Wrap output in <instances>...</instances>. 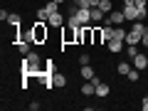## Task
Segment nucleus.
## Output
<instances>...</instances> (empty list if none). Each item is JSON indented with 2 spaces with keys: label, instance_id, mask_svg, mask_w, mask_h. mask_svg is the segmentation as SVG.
I'll list each match as a JSON object with an SVG mask.
<instances>
[{
  "label": "nucleus",
  "instance_id": "obj_1",
  "mask_svg": "<svg viewBox=\"0 0 148 111\" xmlns=\"http://www.w3.org/2000/svg\"><path fill=\"white\" fill-rule=\"evenodd\" d=\"M32 37H35V45H45L49 37V30H47V22L37 20L35 25H32Z\"/></svg>",
  "mask_w": 148,
  "mask_h": 111
},
{
  "label": "nucleus",
  "instance_id": "obj_2",
  "mask_svg": "<svg viewBox=\"0 0 148 111\" xmlns=\"http://www.w3.org/2000/svg\"><path fill=\"white\" fill-rule=\"evenodd\" d=\"M77 35H79V27L64 25V30H62V45H77Z\"/></svg>",
  "mask_w": 148,
  "mask_h": 111
},
{
  "label": "nucleus",
  "instance_id": "obj_3",
  "mask_svg": "<svg viewBox=\"0 0 148 111\" xmlns=\"http://www.w3.org/2000/svg\"><path fill=\"white\" fill-rule=\"evenodd\" d=\"M69 17H72V15H69ZM74 17L79 20V25H91V10H89V8H79V12H77Z\"/></svg>",
  "mask_w": 148,
  "mask_h": 111
},
{
  "label": "nucleus",
  "instance_id": "obj_4",
  "mask_svg": "<svg viewBox=\"0 0 148 111\" xmlns=\"http://www.w3.org/2000/svg\"><path fill=\"white\" fill-rule=\"evenodd\" d=\"M123 42H126V40H119V37H111L109 42H106V45H109V52L119 54V52H121V49H123Z\"/></svg>",
  "mask_w": 148,
  "mask_h": 111
},
{
  "label": "nucleus",
  "instance_id": "obj_5",
  "mask_svg": "<svg viewBox=\"0 0 148 111\" xmlns=\"http://www.w3.org/2000/svg\"><path fill=\"white\" fill-rule=\"evenodd\" d=\"M106 17H109V22H111V25H121V22L126 20V15H123V10H111V12H109Z\"/></svg>",
  "mask_w": 148,
  "mask_h": 111
},
{
  "label": "nucleus",
  "instance_id": "obj_6",
  "mask_svg": "<svg viewBox=\"0 0 148 111\" xmlns=\"http://www.w3.org/2000/svg\"><path fill=\"white\" fill-rule=\"evenodd\" d=\"M131 62H133V67H136V69H141V72L148 67V57H146V54H141V52H138L136 57L131 59Z\"/></svg>",
  "mask_w": 148,
  "mask_h": 111
},
{
  "label": "nucleus",
  "instance_id": "obj_7",
  "mask_svg": "<svg viewBox=\"0 0 148 111\" xmlns=\"http://www.w3.org/2000/svg\"><path fill=\"white\" fill-rule=\"evenodd\" d=\"M94 77H96V72H94V69H91L89 64H82V79H84V82H91Z\"/></svg>",
  "mask_w": 148,
  "mask_h": 111
},
{
  "label": "nucleus",
  "instance_id": "obj_8",
  "mask_svg": "<svg viewBox=\"0 0 148 111\" xmlns=\"http://www.w3.org/2000/svg\"><path fill=\"white\" fill-rule=\"evenodd\" d=\"M126 45H141V32L128 30V32H126Z\"/></svg>",
  "mask_w": 148,
  "mask_h": 111
},
{
  "label": "nucleus",
  "instance_id": "obj_9",
  "mask_svg": "<svg viewBox=\"0 0 148 111\" xmlns=\"http://www.w3.org/2000/svg\"><path fill=\"white\" fill-rule=\"evenodd\" d=\"M47 25H52V27H62V25H64V17H62V12H54V15H49Z\"/></svg>",
  "mask_w": 148,
  "mask_h": 111
},
{
  "label": "nucleus",
  "instance_id": "obj_10",
  "mask_svg": "<svg viewBox=\"0 0 148 111\" xmlns=\"http://www.w3.org/2000/svg\"><path fill=\"white\" fill-rule=\"evenodd\" d=\"M17 52H20L22 57H25V54H30V52H32V42H25V40H20V42H17Z\"/></svg>",
  "mask_w": 148,
  "mask_h": 111
},
{
  "label": "nucleus",
  "instance_id": "obj_11",
  "mask_svg": "<svg viewBox=\"0 0 148 111\" xmlns=\"http://www.w3.org/2000/svg\"><path fill=\"white\" fill-rule=\"evenodd\" d=\"M20 15H17V12H10V17H8V25L12 27V30H20Z\"/></svg>",
  "mask_w": 148,
  "mask_h": 111
},
{
  "label": "nucleus",
  "instance_id": "obj_12",
  "mask_svg": "<svg viewBox=\"0 0 148 111\" xmlns=\"http://www.w3.org/2000/svg\"><path fill=\"white\" fill-rule=\"evenodd\" d=\"M104 15H106V12L101 10V8H91V22H101Z\"/></svg>",
  "mask_w": 148,
  "mask_h": 111
},
{
  "label": "nucleus",
  "instance_id": "obj_13",
  "mask_svg": "<svg viewBox=\"0 0 148 111\" xmlns=\"http://www.w3.org/2000/svg\"><path fill=\"white\" fill-rule=\"evenodd\" d=\"M52 82H54V86H67V77H64V74H59V72L52 74Z\"/></svg>",
  "mask_w": 148,
  "mask_h": 111
},
{
  "label": "nucleus",
  "instance_id": "obj_14",
  "mask_svg": "<svg viewBox=\"0 0 148 111\" xmlns=\"http://www.w3.org/2000/svg\"><path fill=\"white\" fill-rule=\"evenodd\" d=\"M82 94H84V96L96 94V84H94V82H89V84H82Z\"/></svg>",
  "mask_w": 148,
  "mask_h": 111
},
{
  "label": "nucleus",
  "instance_id": "obj_15",
  "mask_svg": "<svg viewBox=\"0 0 148 111\" xmlns=\"http://www.w3.org/2000/svg\"><path fill=\"white\" fill-rule=\"evenodd\" d=\"M109 86L104 84V82H99V84H96V96H101V99H104V96H109Z\"/></svg>",
  "mask_w": 148,
  "mask_h": 111
},
{
  "label": "nucleus",
  "instance_id": "obj_16",
  "mask_svg": "<svg viewBox=\"0 0 148 111\" xmlns=\"http://www.w3.org/2000/svg\"><path fill=\"white\" fill-rule=\"evenodd\" d=\"M131 69H133V67H131V64H128V62H119V67H116V72L121 74V77H126V74L131 72Z\"/></svg>",
  "mask_w": 148,
  "mask_h": 111
},
{
  "label": "nucleus",
  "instance_id": "obj_17",
  "mask_svg": "<svg viewBox=\"0 0 148 111\" xmlns=\"http://www.w3.org/2000/svg\"><path fill=\"white\" fill-rule=\"evenodd\" d=\"M96 8H101V10L109 15V12L114 10V3H111V0H99V5H96Z\"/></svg>",
  "mask_w": 148,
  "mask_h": 111
},
{
  "label": "nucleus",
  "instance_id": "obj_18",
  "mask_svg": "<svg viewBox=\"0 0 148 111\" xmlns=\"http://www.w3.org/2000/svg\"><path fill=\"white\" fill-rule=\"evenodd\" d=\"M101 42H106L104 40V30H101V27H94V45H101Z\"/></svg>",
  "mask_w": 148,
  "mask_h": 111
},
{
  "label": "nucleus",
  "instance_id": "obj_19",
  "mask_svg": "<svg viewBox=\"0 0 148 111\" xmlns=\"http://www.w3.org/2000/svg\"><path fill=\"white\" fill-rule=\"evenodd\" d=\"M45 10H47L49 15H54V12H59V3H54V0H49L47 5H45Z\"/></svg>",
  "mask_w": 148,
  "mask_h": 111
},
{
  "label": "nucleus",
  "instance_id": "obj_20",
  "mask_svg": "<svg viewBox=\"0 0 148 111\" xmlns=\"http://www.w3.org/2000/svg\"><path fill=\"white\" fill-rule=\"evenodd\" d=\"M126 77H128V82H138V79H141V69H136V67H133L131 72L126 74Z\"/></svg>",
  "mask_w": 148,
  "mask_h": 111
},
{
  "label": "nucleus",
  "instance_id": "obj_21",
  "mask_svg": "<svg viewBox=\"0 0 148 111\" xmlns=\"http://www.w3.org/2000/svg\"><path fill=\"white\" fill-rule=\"evenodd\" d=\"M126 54H128V59H133L138 54V45H126Z\"/></svg>",
  "mask_w": 148,
  "mask_h": 111
},
{
  "label": "nucleus",
  "instance_id": "obj_22",
  "mask_svg": "<svg viewBox=\"0 0 148 111\" xmlns=\"http://www.w3.org/2000/svg\"><path fill=\"white\" fill-rule=\"evenodd\" d=\"M37 20H42V22H47V20H49V12L45 10V8H40V10H37Z\"/></svg>",
  "mask_w": 148,
  "mask_h": 111
},
{
  "label": "nucleus",
  "instance_id": "obj_23",
  "mask_svg": "<svg viewBox=\"0 0 148 111\" xmlns=\"http://www.w3.org/2000/svg\"><path fill=\"white\" fill-rule=\"evenodd\" d=\"M114 37H119V40H126V30H123V27H114Z\"/></svg>",
  "mask_w": 148,
  "mask_h": 111
},
{
  "label": "nucleus",
  "instance_id": "obj_24",
  "mask_svg": "<svg viewBox=\"0 0 148 111\" xmlns=\"http://www.w3.org/2000/svg\"><path fill=\"white\" fill-rule=\"evenodd\" d=\"M141 45L148 47V25H146V30H143V35H141Z\"/></svg>",
  "mask_w": 148,
  "mask_h": 111
},
{
  "label": "nucleus",
  "instance_id": "obj_25",
  "mask_svg": "<svg viewBox=\"0 0 148 111\" xmlns=\"http://www.w3.org/2000/svg\"><path fill=\"white\" fill-rule=\"evenodd\" d=\"M89 62H91L89 54H82V57H79V64H89Z\"/></svg>",
  "mask_w": 148,
  "mask_h": 111
},
{
  "label": "nucleus",
  "instance_id": "obj_26",
  "mask_svg": "<svg viewBox=\"0 0 148 111\" xmlns=\"http://www.w3.org/2000/svg\"><path fill=\"white\" fill-rule=\"evenodd\" d=\"M45 72H49V74H54V64H52V59L47 62V67H45Z\"/></svg>",
  "mask_w": 148,
  "mask_h": 111
},
{
  "label": "nucleus",
  "instance_id": "obj_27",
  "mask_svg": "<svg viewBox=\"0 0 148 111\" xmlns=\"http://www.w3.org/2000/svg\"><path fill=\"white\" fill-rule=\"evenodd\" d=\"M141 106H143V111H148V96H143V101H141Z\"/></svg>",
  "mask_w": 148,
  "mask_h": 111
},
{
  "label": "nucleus",
  "instance_id": "obj_28",
  "mask_svg": "<svg viewBox=\"0 0 148 111\" xmlns=\"http://www.w3.org/2000/svg\"><path fill=\"white\" fill-rule=\"evenodd\" d=\"M123 5H136V0H123Z\"/></svg>",
  "mask_w": 148,
  "mask_h": 111
},
{
  "label": "nucleus",
  "instance_id": "obj_29",
  "mask_svg": "<svg viewBox=\"0 0 148 111\" xmlns=\"http://www.w3.org/2000/svg\"><path fill=\"white\" fill-rule=\"evenodd\" d=\"M54 3H59V5H62V3H67V0H54Z\"/></svg>",
  "mask_w": 148,
  "mask_h": 111
},
{
  "label": "nucleus",
  "instance_id": "obj_30",
  "mask_svg": "<svg viewBox=\"0 0 148 111\" xmlns=\"http://www.w3.org/2000/svg\"><path fill=\"white\" fill-rule=\"evenodd\" d=\"M146 96H148V91H146Z\"/></svg>",
  "mask_w": 148,
  "mask_h": 111
}]
</instances>
